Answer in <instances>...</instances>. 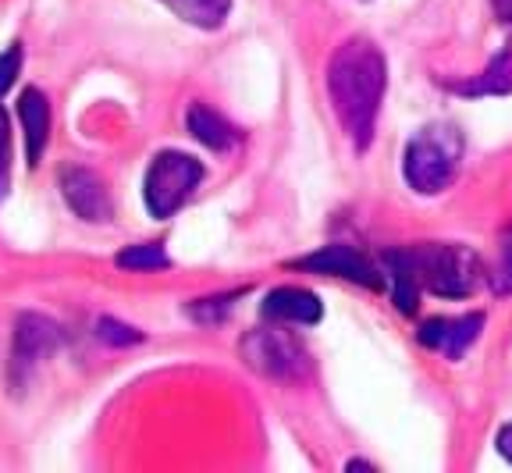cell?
I'll list each match as a JSON object with an SVG mask.
<instances>
[{"label": "cell", "instance_id": "obj_10", "mask_svg": "<svg viewBox=\"0 0 512 473\" xmlns=\"http://www.w3.org/2000/svg\"><path fill=\"white\" fill-rule=\"evenodd\" d=\"M260 317L271 324H317L324 317V306L310 289L299 285H281L271 289L260 303Z\"/></svg>", "mask_w": 512, "mask_h": 473}, {"label": "cell", "instance_id": "obj_23", "mask_svg": "<svg viewBox=\"0 0 512 473\" xmlns=\"http://www.w3.org/2000/svg\"><path fill=\"white\" fill-rule=\"evenodd\" d=\"M491 8H495V15L502 18L505 25H512V0H491Z\"/></svg>", "mask_w": 512, "mask_h": 473}, {"label": "cell", "instance_id": "obj_19", "mask_svg": "<svg viewBox=\"0 0 512 473\" xmlns=\"http://www.w3.org/2000/svg\"><path fill=\"white\" fill-rule=\"evenodd\" d=\"M491 285H495L498 296L512 292V228L502 239V253H498V267H495V274H491Z\"/></svg>", "mask_w": 512, "mask_h": 473}, {"label": "cell", "instance_id": "obj_8", "mask_svg": "<svg viewBox=\"0 0 512 473\" xmlns=\"http://www.w3.org/2000/svg\"><path fill=\"white\" fill-rule=\"evenodd\" d=\"M61 196L82 221H89V225H104V221H111V210H114L111 189H107V182L96 175L93 168L68 164V168L61 171Z\"/></svg>", "mask_w": 512, "mask_h": 473}, {"label": "cell", "instance_id": "obj_13", "mask_svg": "<svg viewBox=\"0 0 512 473\" xmlns=\"http://www.w3.org/2000/svg\"><path fill=\"white\" fill-rule=\"evenodd\" d=\"M185 125H189V132L200 139L207 150H217V153H228L242 139V132L235 129L232 121L207 104H192L189 114H185Z\"/></svg>", "mask_w": 512, "mask_h": 473}, {"label": "cell", "instance_id": "obj_14", "mask_svg": "<svg viewBox=\"0 0 512 473\" xmlns=\"http://www.w3.org/2000/svg\"><path fill=\"white\" fill-rule=\"evenodd\" d=\"M160 4L196 29H217L232 11V0H160Z\"/></svg>", "mask_w": 512, "mask_h": 473}, {"label": "cell", "instance_id": "obj_22", "mask_svg": "<svg viewBox=\"0 0 512 473\" xmlns=\"http://www.w3.org/2000/svg\"><path fill=\"white\" fill-rule=\"evenodd\" d=\"M498 456L512 466V424H505L502 431H498Z\"/></svg>", "mask_w": 512, "mask_h": 473}, {"label": "cell", "instance_id": "obj_7", "mask_svg": "<svg viewBox=\"0 0 512 473\" xmlns=\"http://www.w3.org/2000/svg\"><path fill=\"white\" fill-rule=\"evenodd\" d=\"M288 267L310 274H324V278H345L352 285H363V289H381L384 271L370 257H363L356 246H345V242H331V246L317 249L310 257L292 260Z\"/></svg>", "mask_w": 512, "mask_h": 473}, {"label": "cell", "instance_id": "obj_4", "mask_svg": "<svg viewBox=\"0 0 512 473\" xmlns=\"http://www.w3.org/2000/svg\"><path fill=\"white\" fill-rule=\"evenodd\" d=\"M203 182V164L189 153H178V150H164L157 153L146 168L143 178V200L146 210L153 217H171L189 203V196L196 193V185Z\"/></svg>", "mask_w": 512, "mask_h": 473}, {"label": "cell", "instance_id": "obj_21", "mask_svg": "<svg viewBox=\"0 0 512 473\" xmlns=\"http://www.w3.org/2000/svg\"><path fill=\"white\" fill-rule=\"evenodd\" d=\"M18 72H22V47H8L0 54V97L18 82Z\"/></svg>", "mask_w": 512, "mask_h": 473}, {"label": "cell", "instance_id": "obj_3", "mask_svg": "<svg viewBox=\"0 0 512 473\" xmlns=\"http://www.w3.org/2000/svg\"><path fill=\"white\" fill-rule=\"evenodd\" d=\"M409 253L420 285L438 299H470L488 278L480 257L463 242H424Z\"/></svg>", "mask_w": 512, "mask_h": 473}, {"label": "cell", "instance_id": "obj_2", "mask_svg": "<svg viewBox=\"0 0 512 473\" xmlns=\"http://www.w3.org/2000/svg\"><path fill=\"white\" fill-rule=\"evenodd\" d=\"M463 164V132L448 121H431L416 132L402 157V175L420 196H438L456 182Z\"/></svg>", "mask_w": 512, "mask_h": 473}, {"label": "cell", "instance_id": "obj_17", "mask_svg": "<svg viewBox=\"0 0 512 473\" xmlns=\"http://www.w3.org/2000/svg\"><path fill=\"white\" fill-rule=\"evenodd\" d=\"M242 292H246V289L224 292V296H210V299H196V303H189V317H196V321H203V324L221 321L224 313H228L235 306V299H239Z\"/></svg>", "mask_w": 512, "mask_h": 473}, {"label": "cell", "instance_id": "obj_6", "mask_svg": "<svg viewBox=\"0 0 512 473\" xmlns=\"http://www.w3.org/2000/svg\"><path fill=\"white\" fill-rule=\"evenodd\" d=\"M57 349H61V328L43 313H22L15 324V345H11V381L22 388L25 377H32V370L50 360Z\"/></svg>", "mask_w": 512, "mask_h": 473}, {"label": "cell", "instance_id": "obj_18", "mask_svg": "<svg viewBox=\"0 0 512 473\" xmlns=\"http://www.w3.org/2000/svg\"><path fill=\"white\" fill-rule=\"evenodd\" d=\"M96 335H100V342H107V345H136V342H143V331L128 328V324L114 321V317H104V321L96 324Z\"/></svg>", "mask_w": 512, "mask_h": 473}, {"label": "cell", "instance_id": "obj_1", "mask_svg": "<svg viewBox=\"0 0 512 473\" xmlns=\"http://www.w3.org/2000/svg\"><path fill=\"white\" fill-rule=\"evenodd\" d=\"M388 68L384 54L363 36H352L331 54L328 61V97L338 114V125L352 139L356 150L374 143L377 114H381Z\"/></svg>", "mask_w": 512, "mask_h": 473}, {"label": "cell", "instance_id": "obj_20", "mask_svg": "<svg viewBox=\"0 0 512 473\" xmlns=\"http://www.w3.org/2000/svg\"><path fill=\"white\" fill-rule=\"evenodd\" d=\"M11 185V121L0 107V200L8 196Z\"/></svg>", "mask_w": 512, "mask_h": 473}, {"label": "cell", "instance_id": "obj_5", "mask_svg": "<svg viewBox=\"0 0 512 473\" xmlns=\"http://www.w3.org/2000/svg\"><path fill=\"white\" fill-rule=\"evenodd\" d=\"M242 360L256 374L274 377V381H299L310 370L306 349L281 328H253L242 338Z\"/></svg>", "mask_w": 512, "mask_h": 473}, {"label": "cell", "instance_id": "obj_15", "mask_svg": "<svg viewBox=\"0 0 512 473\" xmlns=\"http://www.w3.org/2000/svg\"><path fill=\"white\" fill-rule=\"evenodd\" d=\"M459 93H470V97H502V93H512V50H502L488 65V72L480 75L470 86H452Z\"/></svg>", "mask_w": 512, "mask_h": 473}, {"label": "cell", "instance_id": "obj_16", "mask_svg": "<svg viewBox=\"0 0 512 473\" xmlns=\"http://www.w3.org/2000/svg\"><path fill=\"white\" fill-rule=\"evenodd\" d=\"M118 267H125V271H164V267H171V260L164 242H139V246L121 249Z\"/></svg>", "mask_w": 512, "mask_h": 473}, {"label": "cell", "instance_id": "obj_12", "mask_svg": "<svg viewBox=\"0 0 512 473\" xmlns=\"http://www.w3.org/2000/svg\"><path fill=\"white\" fill-rule=\"evenodd\" d=\"M381 271L384 281L392 285V303L399 306L402 313H413L416 303H420V278H416L413 267V253L409 249H388L381 257Z\"/></svg>", "mask_w": 512, "mask_h": 473}, {"label": "cell", "instance_id": "obj_9", "mask_svg": "<svg viewBox=\"0 0 512 473\" xmlns=\"http://www.w3.org/2000/svg\"><path fill=\"white\" fill-rule=\"evenodd\" d=\"M484 328V313H463V317H427L416 328V342L424 349L448 356V360H463L466 349L480 338Z\"/></svg>", "mask_w": 512, "mask_h": 473}, {"label": "cell", "instance_id": "obj_11", "mask_svg": "<svg viewBox=\"0 0 512 473\" xmlns=\"http://www.w3.org/2000/svg\"><path fill=\"white\" fill-rule=\"evenodd\" d=\"M18 121H22V132H25V157H29V168H36L50 143V100L43 89L29 86L22 97H18Z\"/></svg>", "mask_w": 512, "mask_h": 473}]
</instances>
